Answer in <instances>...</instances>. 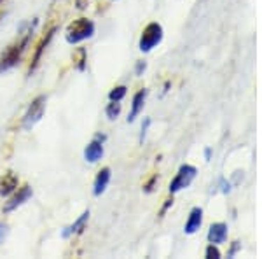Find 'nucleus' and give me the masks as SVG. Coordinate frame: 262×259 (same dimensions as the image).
I'll use <instances>...</instances> for the list:
<instances>
[{"mask_svg": "<svg viewBox=\"0 0 262 259\" xmlns=\"http://www.w3.org/2000/svg\"><path fill=\"white\" fill-rule=\"evenodd\" d=\"M30 39H32V28L28 32H25L23 37H19L14 44H11L9 48L4 51V54L0 56V74L18 65L23 53L27 51L28 44H30Z\"/></svg>", "mask_w": 262, "mask_h": 259, "instance_id": "obj_1", "label": "nucleus"}, {"mask_svg": "<svg viewBox=\"0 0 262 259\" xmlns=\"http://www.w3.org/2000/svg\"><path fill=\"white\" fill-rule=\"evenodd\" d=\"M95 33V23L88 18H77L69 23L65 30V39L69 44H81V42L91 39Z\"/></svg>", "mask_w": 262, "mask_h": 259, "instance_id": "obj_2", "label": "nucleus"}, {"mask_svg": "<svg viewBox=\"0 0 262 259\" xmlns=\"http://www.w3.org/2000/svg\"><path fill=\"white\" fill-rule=\"evenodd\" d=\"M161 41H163V27L159 23H149L142 30L138 48H140L142 53H149L158 44H161Z\"/></svg>", "mask_w": 262, "mask_h": 259, "instance_id": "obj_3", "label": "nucleus"}, {"mask_svg": "<svg viewBox=\"0 0 262 259\" xmlns=\"http://www.w3.org/2000/svg\"><path fill=\"white\" fill-rule=\"evenodd\" d=\"M46 102H48L46 95H39L37 98H33L30 102V105H28L27 112H25V116H23V128L30 130L42 119L44 110H46Z\"/></svg>", "mask_w": 262, "mask_h": 259, "instance_id": "obj_4", "label": "nucleus"}, {"mask_svg": "<svg viewBox=\"0 0 262 259\" xmlns=\"http://www.w3.org/2000/svg\"><path fill=\"white\" fill-rule=\"evenodd\" d=\"M198 170L196 167H192V165H182L179 168V172H177L175 179L170 182V193H179V191L185 189L191 186V182L194 181V177H196Z\"/></svg>", "mask_w": 262, "mask_h": 259, "instance_id": "obj_5", "label": "nucleus"}, {"mask_svg": "<svg viewBox=\"0 0 262 259\" xmlns=\"http://www.w3.org/2000/svg\"><path fill=\"white\" fill-rule=\"evenodd\" d=\"M103 140H105L103 135H101V137L96 135L95 140H91L86 146V149H84V158H86L88 163H96V161L101 160V156H103Z\"/></svg>", "mask_w": 262, "mask_h": 259, "instance_id": "obj_6", "label": "nucleus"}, {"mask_svg": "<svg viewBox=\"0 0 262 259\" xmlns=\"http://www.w3.org/2000/svg\"><path fill=\"white\" fill-rule=\"evenodd\" d=\"M30 198H32V188H30V186H23V188H18V189L14 191V196H12L9 202L6 203V207H4V212L16 210L18 207H21L25 202H28Z\"/></svg>", "mask_w": 262, "mask_h": 259, "instance_id": "obj_7", "label": "nucleus"}, {"mask_svg": "<svg viewBox=\"0 0 262 259\" xmlns=\"http://www.w3.org/2000/svg\"><path fill=\"white\" fill-rule=\"evenodd\" d=\"M54 33H56V28H51V30L40 39L39 44H37V49H35V53H33V58H32V63H30V70H28L30 74H32V72H35V70H37V67H39V63H40V60H42V54H44V51L48 49L49 42L53 41Z\"/></svg>", "mask_w": 262, "mask_h": 259, "instance_id": "obj_8", "label": "nucleus"}, {"mask_svg": "<svg viewBox=\"0 0 262 259\" xmlns=\"http://www.w3.org/2000/svg\"><path fill=\"white\" fill-rule=\"evenodd\" d=\"M18 184H19V179L14 172H6L0 179V194L2 196H11L16 189H18Z\"/></svg>", "mask_w": 262, "mask_h": 259, "instance_id": "obj_9", "label": "nucleus"}, {"mask_svg": "<svg viewBox=\"0 0 262 259\" xmlns=\"http://www.w3.org/2000/svg\"><path fill=\"white\" fill-rule=\"evenodd\" d=\"M111 177H112V173H111V168L108 167L101 168L100 172L96 173L95 184H93V194H95V196H101V194L105 193L108 182H111Z\"/></svg>", "mask_w": 262, "mask_h": 259, "instance_id": "obj_10", "label": "nucleus"}, {"mask_svg": "<svg viewBox=\"0 0 262 259\" xmlns=\"http://www.w3.org/2000/svg\"><path fill=\"white\" fill-rule=\"evenodd\" d=\"M201 224H203V210L200 207H194V209L189 212V217L185 221L184 231L187 233V235H192V233H196L198 229L201 228Z\"/></svg>", "mask_w": 262, "mask_h": 259, "instance_id": "obj_11", "label": "nucleus"}, {"mask_svg": "<svg viewBox=\"0 0 262 259\" xmlns=\"http://www.w3.org/2000/svg\"><path fill=\"white\" fill-rule=\"evenodd\" d=\"M227 240V224L226 223H215L208 229V242L215 245H221Z\"/></svg>", "mask_w": 262, "mask_h": 259, "instance_id": "obj_12", "label": "nucleus"}, {"mask_svg": "<svg viewBox=\"0 0 262 259\" xmlns=\"http://www.w3.org/2000/svg\"><path fill=\"white\" fill-rule=\"evenodd\" d=\"M145 96H147V91L145 90H140L135 93L133 100H131V110H129V116H128V121L133 123L137 119V116L143 110V105H145Z\"/></svg>", "mask_w": 262, "mask_h": 259, "instance_id": "obj_13", "label": "nucleus"}, {"mask_svg": "<svg viewBox=\"0 0 262 259\" xmlns=\"http://www.w3.org/2000/svg\"><path fill=\"white\" fill-rule=\"evenodd\" d=\"M88 219H90V210L82 212V215H81V217H79L77 221H75L74 224H70L69 228H65V231L61 233L63 238H69V236H72V235H77V233H82V231H84V228H86Z\"/></svg>", "mask_w": 262, "mask_h": 259, "instance_id": "obj_14", "label": "nucleus"}, {"mask_svg": "<svg viewBox=\"0 0 262 259\" xmlns=\"http://www.w3.org/2000/svg\"><path fill=\"white\" fill-rule=\"evenodd\" d=\"M105 114H107V117L111 121L117 119V116L121 114V104H119V102H112L111 100V104H108L107 109H105Z\"/></svg>", "mask_w": 262, "mask_h": 259, "instance_id": "obj_15", "label": "nucleus"}, {"mask_svg": "<svg viewBox=\"0 0 262 259\" xmlns=\"http://www.w3.org/2000/svg\"><path fill=\"white\" fill-rule=\"evenodd\" d=\"M126 93H128V88L126 86H116V88H112L111 93H108V100L121 102L126 96Z\"/></svg>", "mask_w": 262, "mask_h": 259, "instance_id": "obj_16", "label": "nucleus"}, {"mask_svg": "<svg viewBox=\"0 0 262 259\" xmlns=\"http://www.w3.org/2000/svg\"><path fill=\"white\" fill-rule=\"evenodd\" d=\"M75 65H77V70H84L86 69V62H88V58H86V49L84 48H79L77 49V53H75Z\"/></svg>", "mask_w": 262, "mask_h": 259, "instance_id": "obj_17", "label": "nucleus"}, {"mask_svg": "<svg viewBox=\"0 0 262 259\" xmlns=\"http://www.w3.org/2000/svg\"><path fill=\"white\" fill-rule=\"evenodd\" d=\"M205 257L219 259L221 257V250H219V247L215 244H208V247H206V250H205Z\"/></svg>", "mask_w": 262, "mask_h": 259, "instance_id": "obj_18", "label": "nucleus"}, {"mask_svg": "<svg viewBox=\"0 0 262 259\" xmlns=\"http://www.w3.org/2000/svg\"><path fill=\"white\" fill-rule=\"evenodd\" d=\"M91 4V0H75V7H77L79 11H84L88 9V6Z\"/></svg>", "mask_w": 262, "mask_h": 259, "instance_id": "obj_19", "label": "nucleus"}, {"mask_svg": "<svg viewBox=\"0 0 262 259\" xmlns=\"http://www.w3.org/2000/svg\"><path fill=\"white\" fill-rule=\"evenodd\" d=\"M7 231H9V228H7V224L0 223V244H2V242L6 240V236H7Z\"/></svg>", "mask_w": 262, "mask_h": 259, "instance_id": "obj_20", "label": "nucleus"}, {"mask_svg": "<svg viewBox=\"0 0 262 259\" xmlns=\"http://www.w3.org/2000/svg\"><path fill=\"white\" fill-rule=\"evenodd\" d=\"M149 126H150V119L147 117L145 123L142 125V133H140V142H143V138H145V133H147V130H149Z\"/></svg>", "mask_w": 262, "mask_h": 259, "instance_id": "obj_21", "label": "nucleus"}, {"mask_svg": "<svg viewBox=\"0 0 262 259\" xmlns=\"http://www.w3.org/2000/svg\"><path fill=\"white\" fill-rule=\"evenodd\" d=\"M147 69V63L145 62H138L137 63V69H135V74L137 75H142V72Z\"/></svg>", "mask_w": 262, "mask_h": 259, "instance_id": "obj_22", "label": "nucleus"}, {"mask_svg": "<svg viewBox=\"0 0 262 259\" xmlns=\"http://www.w3.org/2000/svg\"><path fill=\"white\" fill-rule=\"evenodd\" d=\"M239 247H242V244H239V242H232V247H231V250H229V254H227V256L232 257L236 252H238V249H239Z\"/></svg>", "mask_w": 262, "mask_h": 259, "instance_id": "obj_23", "label": "nucleus"}, {"mask_svg": "<svg viewBox=\"0 0 262 259\" xmlns=\"http://www.w3.org/2000/svg\"><path fill=\"white\" fill-rule=\"evenodd\" d=\"M156 181H158V177L154 175L149 182H147L145 186H143V191H145V193H150V191H152V186H154V182H156Z\"/></svg>", "mask_w": 262, "mask_h": 259, "instance_id": "obj_24", "label": "nucleus"}, {"mask_svg": "<svg viewBox=\"0 0 262 259\" xmlns=\"http://www.w3.org/2000/svg\"><path fill=\"white\" fill-rule=\"evenodd\" d=\"M205 158H206V161H210V158H212V149H210V147H206V151H205Z\"/></svg>", "mask_w": 262, "mask_h": 259, "instance_id": "obj_25", "label": "nucleus"}, {"mask_svg": "<svg viewBox=\"0 0 262 259\" xmlns=\"http://www.w3.org/2000/svg\"><path fill=\"white\" fill-rule=\"evenodd\" d=\"M170 205H173V200H168V202H166V205L163 207V214H164V212H166L168 209H170Z\"/></svg>", "mask_w": 262, "mask_h": 259, "instance_id": "obj_26", "label": "nucleus"}]
</instances>
